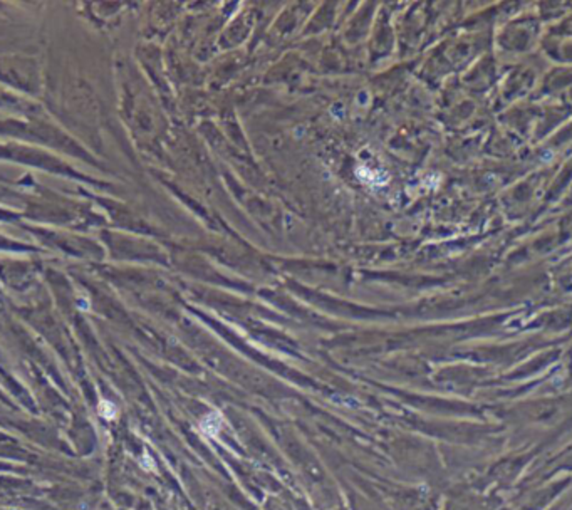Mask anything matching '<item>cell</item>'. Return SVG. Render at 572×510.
Instances as JSON below:
<instances>
[{
    "label": "cell",
    "mask_w": 572,
    "mask_h": 510,
    "mask_svg": "<svg viewBox=\"0 0 572 510\" xmlns=\"http://www.w3.org/2000/svg\"><path fill=\"white\" fill-rule=\"evenodd\" d=\"M358 173H359V176H361L364 181H368V183H383V180H381V176H379V173H376V175H374V173H373L371 170H368V168L359 166V168H358Z\"/></svg>",
    "instance_id": "cell-3"
},
{
    "label": "cell",
    "mask_w": 572,
    "mask_h": 510,
    "mask_svg": "<svg viewBox=\"0 0 572 510\" xmlns=\"http://www.w3.org/2000/svg\"><path fill=\"white\" fill-rule=\"evenodd\" d=\"M220 428H222V415L218 411H213L206 415L203 420L200 421V430L210 438H215L218 435Z\"/></svg>",
    "instance_id": "cell-1"
},
{
    "label": "cell",
    "mask_w": 572,
    "mask_h": 510,
    "mask_svg": "<svg viewBox=\"0 0 572 510\" xmlns=\"http://www.w3.org/2000/svg\"><path fill=\"white\" fill-rule=\"evenodd\" d=\"M99 415L104 418V420H113L114 416H116V413H118V410H116V406L113 405L111 401H106V399H103V401L99 403Z\"/></svg>",
    "instance_id": "cell-2"
}]
</instances>
